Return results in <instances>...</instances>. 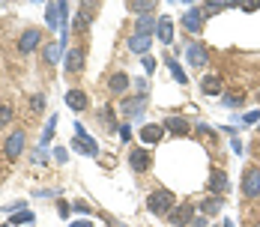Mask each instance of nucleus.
I'll return each instance as SVG.
<instances>
[{
  "mask_svg": "<svg viewBox=\"0 0 260 227\" xmlns=\"http://www.w3.org/2000/svg\"><path fill=\"white\" fill-rule=\"evenodd\" d=\"M69 150L81 152V155H99V144H96V138L87 132L84 123H75V138L69 141Z\"/></svg>",
  "mask_w": 260,
  "mask_h": 227,
  "instance_id": "f257e3e1",
  "label": "nucleus"
},
{
  "mask_svg": "<svg viewBox=\"0 0 260 227\" xmlns=\"http://www.w3.org/2000/svg\"><path fill=\"white\" fill-rule=\"evenodd\" d=\"M174 206H177V201H174V194H171L168 188H156V191L147 198V209H150L153 215H158V218H168Z\"/></svg>",
  "mask_w": 260,
  "mask_h": 227,
  "instance_id": "f03ea898",
  "label": "nucleus"
},
{
  "mask_svg": "<svg viewBox=\"0 0 260 227\" xmlns=\"http://www.w3.org/2000/svg\"><path fill=\"white\" fill-rule=\"evenodd\" d=\"M45 24L51 27V30H69V3H63V0H57V3H48L45 6Z\"/></svg>",
  "mask_w": 260,
  "mask_h": 227,
  "instance_id": "7ed1b4c3",
  "label": "nucleus"
},
{
  "mask_svg": "<svg viewBox=\"0 0 260 227\" xmlns=\"http://www.w3.org/2000/svg\"><path fill=\"white\" fill-rule=\"evenodd\" d=\"M24 144H27L24 128H15V132H9V138H6V144H3V152H6V158H9V161H15V158L24 152Z\"/></svg>",
  "mask_w": 260,
  "mask_h": 227,
  "instance_id": "20e7f679",
  "label": "nucleus"
},
{
  "mask_svg": "<svg viewBox=\"0 0 260 227\" xmlns=\"http://www.w3.org/2000/svg\"><path fill=\"white\" fill-rule=\"evenodd\" d=\"M120 111L129 117V120H144V111H147V96H132V99L120 102Z\"/></svg>",
  "mask_w": 260,
  "mask_h": 227,
  "instance_id": "39448f33",
  "label": "nucleus"
},
{
  "mask_svg": "<svg viewBox=\"0 0 260 227\" xmlns=\"http://www.w3.org/2000/svg\"><path fill=\"white\" fill-rule=\"evenodd\" d=\"M168 221L174 227H188L194 221V206L191 203H180V206H174L171 209V215H168Z\"/></svg>",
  "mask_w": 260,
  "mask_h": 227,
  "instance_id": "423d86ee",
  "label": "nucleus"
},
{
  "mask_svg": "<svg viewBox=\"0 0 260 227\" xmlns=\"http://www.w3.org/2000/svg\"><path fill=\"white\" fill-rule=\"evenodd\" d=\"M84 63H87L84 48H69V51H66V57H63V66H66V72H69V75L84 72Z\"/></svg>",
  "mask_w": 260,
  "mask_h": 227,
  "instance_id": "0eeeda50",
  "label": "nucleus"
},
{
  "mask_svg": "<svg viewBox=\"0 0 260 227\" xmlns=\"http://www.w3.org/2000/svg\"><path fill=\"white\" fill-rule=\"evenodd\" d=\"M204 18H207V15H204L201 6H188L185 15H182V27H185L188 33H201V30H204Z\"/></svg>",
  "mask_w": 260,
  "mask_h": 227,
  "instance_id": "6e6552de",
  "label": "nucleus"
},
{
  "mask_svg": "<svg viewBox=\"0 0 260 227\" xmlns=\"http://www.w3.org/2000/svg\"><path fill=\"white\" fill-rule=\"evenodd\" d=\"M242 194L245 198H260V168H248L242 174Z\"/></svg>",
  "mask_w": 260,
  "mask_h": 227,
  "instance_id": "1a4fd4ad",
  "label": "nucleus"
},
{
  "mask_svg": "<svg viewBox=\"0 0 260 227\" xmlns=\"http://www.w3.org/2000/svg\"><path fill=\"white\" fill-rule=\"evenodd\" d=\"M39 42H42V30H36V27H27L24 33H21V39H18V54H33Z\"/></svg>",
  "mask_w": 260,
  "mask_h": 227,
  "instance_id": "9d476101",
  "label": "nucleus"
},
{
  "mask_svg": "<svg viewBox=\"0 0 260 227\" xmlns=\"http://www.w3.org/2000/svg\"><path fill=\"white\" fill-rule=\"evenodd\" d=\"M185 60H188V66H198V69H201V66H207L209 54L201 42H188V45H185Z\"/></svg>",
  "mask_w": 260,
  "mask_h": 227,
  "instance_id": "9b49d317",
  "label": "nucleus"
},
{
  "mask_svg": "<svg viewBox=\"0 0 260 227\" xmlns=\"http://www.w3.org/2000/svg\"><path fill=\"white\" fill-rule=\"evenodd\" d=\"M138 138H141V144H158L165 138V126L161 123H147V126H141Z\"/></svg>",
  "mask_w": 260,
  "mask_h": 227,
  "instance_id": "f8f14e48",
  "label": "nucleus"
},
{
  "mask_svg": "<svg viewBox=\"0 0 260 227\" xmlns=\"http://www.w3.org/2000/svg\"><path fill=\"white\" fill-rule=\"evenodd\" d=\"M90 6H93V3H81L78 15H75V21H72V30H75V33H87V30H90V15H93Z\"/></svg>",
  "mask_w": 260,
  "mask_h": 227,
  "instance_id": "ddd939ff",
  "label": "nucleus"
},
{
  "mask_svg": "<svg viewBox=\"0 0 260 227\" xmlns=\"http://www.w3.org/2000/svg\"><path fill=\"white\" fill-rule=\"evenodd\" d=\"M228 188H231V179H228L224 171H212V174H209V191H212V194H224Z\"/></svg>",
  "mask_w": 260,
  "mask_h": 227,
  "instance_id": "4468645a",
  "label": "nucleus"
},
{
  "mask_svg": "<svg viewBox=\"0 0 260 227\" xmlns=\"http://www.w3.org/2000/svg\"><path fill=\"white\" fill-rule=\"evenodd\" d=\"M129 168L135 171V174H144V171L150 168V152H147V150H132Z\"/></svg>",
  "mask_w": 260,
  "mask_h": 227,
  "instance_id": "2eb2a0df",
  "label": "nucleus"
},
{
  "mask_svg": "<svg viewBox=\"0 0 260 227\" xmlns=\"http://www.w3.org/2000/svg\"><path fill=\"white\" fill-rule=\"evenodd\" d=\"M156 39L161 42V45H171V42H174V21H171V18H158Z\"/></svg>",
  "mask_w": 260,
  "mask_h": 227,
  "instance_id": "dca6fc26",
  "label": "nucleus"
},
{
  "mask_svg": "<svg viewBox=\"0 0 260 227\" xmlns=\"http://www.w3.org/2000/svg\"><path fill=\"white\" fill-rule=\"evenodd\" d=\"M150 45H153V36H129V51L132 54H141V57H147L150 54Z\"/></svg>",
  "mask_w": 260,
  "mask_h": 227,
  "instance_id": "f3484780",
  "label": "nucleus"
},
{
  "mask_svg": "<svg viewBox=\"0 0 260 227\" xmlns=\"http://www.w3.org/2000/svg\"><path fill=\"white\" fill-rule=\"evenodd\" d=\"M161 126H165V132H171V135H188L191 132V123L182 120V117H168Z\"/></svg>",
  "mask_w": 260,
  "mask_h": 227,
  "instance_id": "a211bd4d",
  "label": "nucleus"
},
{
  "mask_svg": "<svg viewBox=\"0 0 260 227\" xmlns=\"http://www.w3.org/2000/svg\"><path fill=\"white\" fill-rule=\"evenodd\" d=\"M156 24H158V18H153V15H141L138 24H135V36H153V33H156Z\"/></svg>",
  "mask_w": 260,
  "mask_h": 227,
  "instance_id": "6ab92c4d",
  "label": "nucleus"
},
{
  "mask_svg": "<svg viewBox=\"0 0 260 227\" xmlns=\"http://www.w3.org/2000/svg\"><path fill=\"white\" fill-rule=\"evenodd\" d=\"M221 75H204V81H201V90L207 93V96H218L221 93Z\"/></svg>",
  "mask_w": 260,
  "mask_h": 227,
  "instance_id": "aec40b11",
  "label": "nucleus"
},
{
  "mask_svg": "<svg viewBox=\"0 0 260 227\" xmlns=\"http://www.w3.org/2000/svg\"><path fill=\"white\" fill-rule=\"evenodd\" d=\"M126 9L135 12V15H153L156 3H153V0H129V3H126Z\"/></svg>",
  "mask_w": 260,
  "mask_h": 227,
  "instance_id": "412c9836",
  "label": "nucleus"
},
{
  "mask_svg": "<svg viewBox=\"0 0 260 227\" xmlns=\"http://www.w3.org/2000/svg\"><path fill=\"white\" fill-rule=\"evenodd\" d=\"M66 105H69L72 111H84V108H87V93H84V90H69V93H66Z\"/></svg>",
  "mask_w": 260,
  "mask_h": 227,
  "instance_id": "4be33fe9",
  "label": "nucleus"
},
{
  "mask_svg": "<svg viewBox=\"0 0 260 227\" xmlns=\"http://www.w3.org/2000/svg\"><path fill=\"white\" fill-rule=\"evenodd\" d=\"M165 63H168V69H171V75L177 84H188V75H185V69L180 66V60L177 57H165Z\"/></svg>",
  "mask_w": 260,
  "mask_h": 227,
  "instance_id": "5701e85b",
  "label": "nucleus"
},
{
  "mask_svg": "<svg viewBox=\"0 0 260 227\" xmlns=\"http://www.w3.org/2000/svg\"><path fill=\"white\" fill-rule=\"evenodd\" d=\"M33 218H36V215H33L30 209H18V212H12V218H9L6 224H12V227H30V224H33Z\"/></svg>",
  "mask_w": 260,
  "mask_h": 227,
  "instance_id": "b1692460",
  "label": "nucleus"
},
{
  "mask_svg": "<svg viewBox=\"0 0 260 227\" xmlns=\"http://www.w3.org/2000/svg\"><path fill=\"white\" fill-rule=\"evenodd\" d=\"M228 6H239V3L236 0H209V3H204V15H218Z\"/></svg>",
  "mask_w": 260,
  "mask_h": 227,
  "instance_id": "393cba45",
  "label": "nucleus"
},
{
  "mask_svg": "<svg viewBox=\"0 0 260 227\" xmlns=\"http://www.w3.org/2000/svg\"><path fill=\"white\" fill-rule=\"evenodd\" d=\"M108 87H111V93H126V87H129V75H126V72H114L111 81H108Z\"/></svg>",
  "mask_w": 260,
  "mask_h": 227,
  "instance_id": "a878e982",
  "label": "nucleus"
},
{
  "mask_svg": "<svg viewBox=\"0 0 260 227\" xmlns=\"http://www.w3.org/2000/svg\"><path fill=\"white\" fill-rule=\"evenodd\" d=\"M221 206H224V198H221V194H209L207 201L201 203V209H204V215H215V212H218Z\"/></svg>",
  "mask_w": 260,
  "mask_h": 227,
  "instance_id": "bb28decb",
  "label": "nucleus"
},
{
  "mask_svg": "<svg viewBox=\"0 0 260 227\" xmlns=\"http://www.w3.org/2000/svg\"><path fill=\"white\" fill-rule=\"evenodd\" d=\"M54 128H57V114H51V117H48V126L42 128V138H39V147H48V144H51V138H54Z\"/></svg>",
  "mask_w": 260,
  "mask_h": 227,
  "instance_id": "cd10ccee",
  "label": "nucleus"
},
{
  "mask_svg": "<svg viewBox=\"0 0 260 227\" xmlns=\"http://www.w3.org/2000/svg\"><path fill=\"white\" fill-rule=\"evenodd\" d=\"M63 45L60 42H51V45H45V63H60V57H63Z\"/></svg>",
  "mask_w": 260,
  "mask_h": 227,
  "instance_id": "c85d7f7f",
  "label": "nucleus"
},
{
  "mask_svg": "<svg viewBox=\"0 0 260 227\" xmlns=\"http://www.w3.org/2000/svg\"><path fill=\"white\" fill-rule=\"evenodd\" d=\"M242 99H245L242 90H234V93H224V96H221V105H224V108H239Z\"/></svg>",
  "mask_w": 260,
  "mask_h": 227,
  "instance_id": "c756f323",
  "label": "nucleus"
},
{
  "mask_svg": "<svg viewBox=\"0 0 260 227\" xmlns=\"http://www.w3.org/2000/svg\"><path fill=\"white\" fill-rule=\"evenodd\" d=\"M242 123H245V126H254V123H260V111H248V114L242 117Z\"/></svg>",
  "mask_w": 260,
  "mask_h": 227,
  "instance_id": "7c9ffc66",
  "label": "nucleus"
},
{
  "mask_svg": "<svg viewBox=\"0 0 260 227\" xmlns=\"http://www.w3.org/2000/svg\"><path fill=\"white\" fill-rule=\"evenodd\" d=\"M30 108H33V111H42V108H45V96H42V93H36V96L30 99Z\"/></svg>",
  "mask_w": 260,
  "mask_h": 227,
  "instance_id": "2f4dec72",
  "label": "nucleus"
},
{
  "mask_svg": "<svg viewBox=\"0 0 260 227\" xmlns=\"http://www.w3.org/2000/svg\"><path fill=\"white\" fill-rule=\"evenodd\" d=\"M9 120H12V108H9V105H3V108H0V126H6Z\"/></svg>",
  "mask_w": 260,
  "mask_h": 227,
  "instance_id": "473e14b6",
  "label": "nucleus"
},
{
  "mask_svg": "<svg viewBox=\"0 0 260 227\" xmlns=\"http://www.w3.org/2000/svg\"><path fill=\"white\" fill-rule=\"evenodd\" d=\"M239 6H242L245 12H254V9L260 6V0H239Z\"/></svg>",
  "mask_w": 260,
  "mask_h": 227,
  "instance_id": "72a5a7b5",
  "label": "nucleus"
},
{
  "mask_svg": "<svg viewBox=\"0 0 260 227\" xmlns=\"http://www.w3.org/2000/svg\"><path fill=\"white\" fill-rule=\"evenodd\" d=\"M144 72H147V75L156 72V60H153V57H144Z\"/></svg>",
  "mask_w": 260,
  "mask_h": 227,
  "instance_id": "f704fd0d",
  "label": "nucleus"
},
{
  "mask_svg": "<svg viewBox=\"0 0 260 227\" xmlns=\"http://www.w3.org/2000/svg\"><path fill=\"white\" fill-rule=\"evenodd\" d=\"M231 150H234L236 155H242V152H245V150H242V141H239L236 135H234V138H231Z\"/></svg>",
  "mask_w": 260,
  "mask_h": 227,
  "instance_id": "c9c22d12",
  "label": "nucleus"
},
{
  "mask_svg": "<svg viewBox=\"0 0 260 227\" xmlns=\"http://www.w3.org/2000/svg\"><path fill=\"white\" fill-rule=\"evenodd\" d=\"M45 158H48V150H45V147H39V150L33 152V161H36V165H39V161H45Z\"/></svg>",
  "mask_w": 260,
  "mask_h": 227,
  "instance_id": "e433bc0d",
  "label": "nucleus"
},
{
  "mask_svg": "<svg viewBox=\"0 0 260 227\" xmlns=\"http://www.w3.org/2000/svg\"><path fill=\"white\" fill-rule=\"evenodd\" d=\"M135 87H138V96H147V78H138Z\"/></svg>",
  "mask_w": 260,
  "mask_h": 227,
  "instance_id": "4c0bfd02",
  "label": "nucleus"
},
{
  "mask_svg": "<svg viewBox=\"0 0 260 227\" xmlns=\"http://www.w3.org/2000/svg\"><path fill=\"white\" fill-rule=\"evenodd\" d=\"M75 212H81V215H90V206L84 201H75Z\"/></svg>",
  "mask_w": 260,
  "mask_h": 227,
  "instance_id": "58836bf2",
  "label": "nucleus"
},
{
  "mask_svg": "<svg viewBox=\"0 0 260 227\" xmlns=\"http://www.w3.org/2000/svg\"><path fill=\"white\" fill-rule=\"evenodd\" d=\"M132 138V126H120V141H123V144H126V141H129Z\"/></svg>",
  "mask_w": 260,
  "mask_h": 227,
  "instance_id": "ea45409f",
  "label": "nucleus"
},
{
  "mask_svg": "<svg viewBox=\"0 0 260 227\" xmlns=\"http://www.w3.org/2000/svg\"><path fill=\"white\" fill-rule=\"evenodd\" d=\"M54 158L63 165V161H66V150H63V147H57V150H54Z\"/></svg>",
  "mask_w": 260,
  "mask_h": 227,
  "instance_id": "a19ab883",
  "label": "nucleus"
},
{
  "mask_svg": "<svg viewBox=\"0 0 260 227\" xmlns=\"http://www.w3.org/2000/svg\"><path fill=\"white\" fill-rule=\"evenodd\" d=\"M57 209H60V215H63V218H69V203H66V201H60Z\"/></svg>",
  "mask_w": 260,
  "mask_h": 227,
  "instance_id": "79ce46f5",
  "label": "nucleus"
},
{
  "mask_svg": "<svg viewBox=\"0 0 260 227\" xmlns=\"http://www.w3.org/2000/svg\"><path fill=\"white\" fill-rule=\"evenodd\" d=\"M69 227H93V221L90 218H81V221H72Z\"/></svg>",
  "mask_w": 260,
  "mask_h": 227,
  "instance_id": "37998d69",
  "label": "nucleus"
},
{
  "mask_svg": "<svg viewBox=\"0 0 260 227\" xmlns=\"http://www.w3.org/2000/svg\"><path fill=\"white\" fill-rule=\"evenodd\" d=\"M191 227H207V215H201V218H194V221H191Z\"/></svg>",
  "mask_w": 260,
  "mask_h": 227,
  "instance_id": "c03bdc74",
  "label": "nucleus"
},
{
  "mask_svg": "<svg viewBox=\"0 0 260 227\" xmlns=\"http://www.w3.org/2000/svg\"><path fill=\"white\" fill-rule=\"evenodd\" d=\"M221 227H234V221H231V218H228V221H224V224H221Z\"/></svg>",
  "mask_w": 260,
  "mask_h": 227,
  "instance_id": "a18cd8bd",
  "label": "nucleus"
},
{
  "mask_svg": "<svg viewBox=\"0 0 260 227\" xmlns=\"http://www.w3.org/2000/svg\"><path fill=\"white\" fill-rule=\"evenodd\" d=\"M257 102H260V90H257Z\"/></svg>",
  "mask_w": 260,
  "mask_h": 227,
  "instance_id": "49530a36",
  "label": "nucleus"
},
{
  "mask_svg": "<svg viewBox=\"0 0 260 227\" xmlns=\"http://www.w3.org/2000/svg\"><path fill=\"white\" fill-rule=\"evenodd\" d=\"M3 227H12V224H3Z\"/></svg>",
  "mask_w": 260,
  "mask_h": 227,
  "instance_id": "de8ad7c7",
  "label": "nucleus"
}]
</instances>
